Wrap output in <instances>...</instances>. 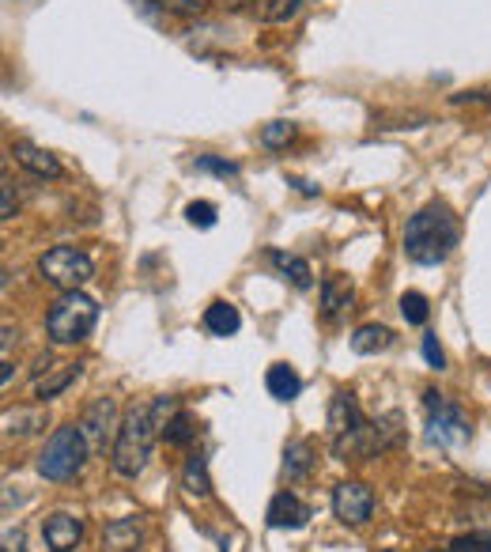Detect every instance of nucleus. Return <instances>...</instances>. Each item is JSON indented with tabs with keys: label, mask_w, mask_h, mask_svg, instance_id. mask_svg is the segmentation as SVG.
Instances as JSON below:
<instances>
[{
	"label": "nucleus",
	"mask_w": 491,
	"mask_h": 552,
	"mask_svg": "<svg viewBox=\"0 0 491 552\" xmlns=\"http://www.w3.org/2000/svg\"><path fill=\"white\" fill-rule=\"evenodd\" d=\"M238 326H242V314H238L235 303H227V299L208 303V311H204V329H208L212 337H235Z\"/></svg>",
	"instance_id": "dca6fc26"
},
{
	"label": "nucleus",
	"mask_w": 491,
	"mask_h": 552,
	"mask_svg": "<svg viewBox=\"0 0 491 552\" xmlns=\"http://www.w3.org/2000/svg\"><path fill=\"white\" fill-rule=\"evenodd\" d=\"M269 261H272V269L284 276V280H291L295 288H310V284H314L310 261L299 258V254H288V250H269Z\"/></svg>",
	"instance_id": "a211bd4d"
},
{
	"label": "nucleus",
	"mask_w": 491,
	"mask_h": 552,
	"mask_svg": "<svg viewBox=\"0 0 491 552\" xmlns=\"http://www.w3.org/2000/svg\"><path fill=\"white\" fill-rule=\"evenodd\" d=\"M182 488L197 500L212 496V477H208V458L204 454H189L186 469H182Z\"/></svg>",
	"instance_id": "aec40b11"
},
{
	"label": "nucleus",
	"mask_w": 491,
	"mask_h": 552,
	"mask_svg": "<svg viewBox=\"0 0 491 552\" xmlns=\"http://www.w3.org/2000/svg\"><path fill=\"white\" fill-rule=\"evenodd\" d=\"M4 552H23V530H4Z\"/></svg>",
	"instance_id": "473e14b6"
},
{
	"label": "nucleus",
	"mask_w": 491,
	"mask_h": 552,
	"mask_svg": "<svg viewBox=\"0 0 491 552\" xmlns=\"http://www.w3.org/2000/svg\"><path fill=\"white\" fill-rule=\"evenodd\" d=\"M265 522H269V530H303L310 522V507L295 492H280V496H272Z\"/></svg>",
	"instance_id": "f8f14e48"
},
{
	"label": "nucleus",
	"mask_w": 491,
	"mask_h": 552,
	"mask_svg": "<svg viewBox=\"0 0 491 552\" xmlns=\"http://www.w3.org/2000/svg\"><path fill=\"white\" fill-rule=\"evenodd\" d=\"M386 552H393V549H386Z\"/></svg>",
	"instance_id": "f704fd0d"
},
{
	"label": "nucleus",
	"mask_w": 491,
	"mask_h": 552,
	"mask_svg": "<svg viewBox=\"0 0 491 552\" xmlns=\"http://www.w3.org/2000/svg\"><path fill=\"white\" fill-rule=\"evenodd\" d=\"M458 246V216L450 205L431 201L405 227V254L416 265H442Z\"/></svg>",
	"instance_id": "f03ea898"
},
{
	"label": "nucleus",
	"mask_w": 491,
	"mask_h": 552,
	"mask_svg": "<svg viewBox=\"0 0 491 552\" xmlns=\"http://www.w3.org/2000/svg\"><path fill=\"white\" fill-rule=\"evenodd\" d=\"M288 140H295V125H291V121H269V125L261 129V144H265V148H284Z\"/></svg>",
	"instance_id": "a878e982"
},
{
	"label": "nucleus",
	"mask_w": 491,
	"mask_h": 552,
	"mask_svg": "<svg viewBox=\"0 0 491 552\" xmlns=\"http://www.w3.org/2000/svg\"><path fill=\"white\" fill-rule=\"evenodd\" d=\"M0 193H4V205H0V220H12L16 216V193H12V178L0 182Z\"/></svg>",
	"instance_id": "2f4dec72"
},
{
	"label": "nucleus",
	"mask_w": 491,
	"mask_h": 552,
	"mask_svg": "<svg viewBox=\"0 0 491 552\" xmlns=\"http://www.w3.org/2000/svg\"><path fill=\"white\" fill-rule=\"evenodd\" d=\"M333 515L344 526H363L374 515V492L359 481H340L333 488Z\"/></svg>",
	"instance_id": "0eeeda50"
},
{
	"label": "nucleus",
	"mask_w": 491,
	"mask_h": 552,
	"mask_svg": "<svg viewBox=\"0 0 491 552\" xmlns=\"http://www.w3.org/2000/svg\"><path fill=\"white\" fill-rule=\"evenodd\" d=\"M42 537H46V545L53 552H72L80 545V537H84V522L76 515H68V511H53L42 522Z\"/></svg>",
	"instance_id": "ddd939ff"
},
{
	"label": "nucleus",
	"mask_w": 491,
	"mask_h": 552,
	"mask_svg": "<svg viewBox=\"0 0 491 552\" xmlns=\"http://www.w3.org/2000/svg\"><path fill=\"white\" fill-rule=\"evenodd\" d=\"M197 171L220 174V178H238V163H231V159H220V156H201V159H197Z\"/></svg>",
	"instance_id": "cd10ccee"
},
{
	"label": "nucleus",
	"mask_w": 491,
	"mask_h": 552,
	"mask_svg": "<svg viewBox=\"0 0 491 552\" xmlns=\"http://www.w3.org/2000/svg\"><path fill=\"white\" fill-rule=\"evenodd\" d=\"M303 4L306 0H257L254 16L261 19V23H288Z\"/></svg>",
	"instance_id": "5701e85b"
},
{
	"label": "nucleus",
	"mask_w": 491,
	"mask_h": 552,
	"mask_svg": "<svg viewBox=\"0 0 491 552\" xmlns=\"http://www.w3.org/2000/svg\"><path fill=\"white\" fill-rule=\"evenodd\" d=\"M424 360L435 367V371H442L446 367V352H442V345H439V337L435 333H427L424 337Z\"/></svg>",
	"instance_id": "7c9ffc66"
},
{
	"label": "nucleus",
	"mask_w": 491,
	"mask_h": 552,
	"mask_svg": "<svg viewBox=\"0 0 491 552\" xmlns=\"http://www.w3.org/2000/svg\"><path fill=\"white\" fill-rule=\"evenodd\" d=\"M38 273L57 292H80L87 280L95 276V261L76 246H53L38 258Z\"/></svg>",
	"instance_id": "423d86ee"
},
{
	"label": "nucleus",
	"mask_w": 491,
	"mask_h": 552,
	"mask_svg": "<svg viewBox=\"0 0 491 552\" xmlns=\"http://www.w3.org/2000/svg\"><path fill=\"white\" fill-rule=\"evenodd\" d=\"M87 454H91V447H87L80 424L57 428V432L50 435L46 450L38 454V473H42L46 481H72V477L84 469Z\"/></svg>",
	"instance_id": "20e7f679"
},
{
	"label": "nucleus",
	"mask_w": 491,
	"mask_h": 552,
	"mask_svg": "<svg viewBox=\"0 0 491 552\" xmlns=\"http://www.w3.org/2000/svg\"><path fill=\"white\" fill-rule=\"evenodd\" d=\"M186 220L193 227H216V205L212 201H193V205H186Z\"/></svg>",
	"instance_id": "bb28decb"
},
{
	"label": "nucleus",
	"mask_w": 491,
	"mask_h": 552,
	"mask_svg": "<svg viewBox=\"0 0 491 552\" xmlns=\"http://www.w3.org/2000/svg\"><path fill=\"white\" fill-rule=\"evenodd\" d=\"M352 303H356V284H352V276L344 273H329L322 280V318L325 322H340V314L352 311Z\"/></svg>",
	"instance_id": "9b49d317"
},
{
	"label": "nucleus",
	"mask_w": 491,
	"mask_h": 552,
	"mask_svg": "<svg viewBox=\"0 0 491 552\" xmlns=\"http://www.w3.org/2000/svg\"><path fill=\"white\" fill-rule=\"evenodd\" d=\"M144 541V522L140 518H114L102 530V552H136Z\"/></svg>",
	"instance_id": "2eb2a0df"
},
{
	"label": "nucleus",
	"mask_w": 491,
	"mask_h": 552,
	"mask_svg": "<svg viewBox=\"0 0 491 552\" xmlns=\"http://www.w3.org/2000/svg\"><path fill=\"white\" fill-rule=\"evenodd\" d=\"M76 375H80V363H53L50 356H42L38 367H34V394L42 401H50V397L65 394L68 386L76 382Z\"/></svg>",
	"instance_id": "9d476101"
},
{
	"label": "nucleus",
	"mask_w": 491,
	"mask_h": 552,
	"mask_svg": "<svg viewBox=\"0 0 491 552\" xmlns=\"http://www.w3.org/2000/svg\"><path fill=\"white\" fill-rule=\"evenodd\" d=\"M450 549L454 552H491V534H465V537H458Z\"/></svg>",
	"instance_id": "c85d7f7f"
},
{
	"label": "nucleus",
	"mask_w": 491,
	"mask_h": 552,
	"mask_svg": "<svg viewBox=\"0 0 491 552\" xmlns=\"http://www.w3.org/2000/svg\"><path fill=\"white\" fill-rule=\"evenodd\" d=\"M424 405H427V443L431 447H461V443H469L473 424H469V416L461 413V405L446 401L439 390H424Z\"/></svg>",
	"instance_id": "39448f33"
},
{
	"label": "nucleus",
	"mask_w": 491,
	"mask_h": 552,
	"mask_svg": "<svg viewBox=\"0 0 491 552\" xmlns=\"http://www.w3.org/2000/svg\"><path fill=\"white\" fill-rule=\"evenodd\" d=\"M12 156H16L19 167L31 171L34 178H61V174H65V167L57 163V156H50L46 148H38L31 140H16V144H12Z\"/></svg>",
	"instance_id": "4468645a"
},
{
	"label": "nucleus",
	"mask_w": 491,
	"mask_h": 552,
	"mask_svg": "<svg viewBox=\"0 0 491 552\" xmlns=\"http://www.w3.org/2000/svg\"><path fill=\"white\" fill-rule=\"evenodd\" d=\"M178 397H155V401H140V405H129L125 416H121L118 439L110 447V469L125 477V481H136L144 469H148V458L155 450V439L163 435L167 420L178 413Z\"/></svg>",
	"instance_id": "f257e3e1"
},
{
	"label": "nucleus",
	"mask_w": 491,
	"mask_h": 552,
	"mask_svg": "<svg viewBox=\"0 0 491 552\" xmlns=\"http://www.w3.org/2000/svg\"><path fill=\"white\" fill-rule=\"evenodd\" d=\"M12 341H19V333L12 326H4V360H12Z\"/></svg>",
	"instance_id": "72a5a7b5"
},
{
	"label": "nucleus",
	"mask_w": 491,
	"mask_h": 552,
	"mask_svg": "<svg viewBox=\"0 0 491 552\" xmlns=\"http://www.w3.org/2000/svg\"><path fill=\"white\" fill-rule=\"evenodd\" d=\"M314 469V447L306 439H295L284 447V477L288 481H303L306 473Z\"/></svg>",
	"instance_id": "412c9836"
},
{
	"label": "nucleus",
	"mask_w": 491,
	"mask_h": 552,
	"mask_svg": "<svg viewBox=\"0 0 491 552\" xmlns=\"http://www.w3.org/2000/svg\"><path fill=\"white\" fill-rule=\"evenodd\" d=\"M329 447L340 443V439H348V435H356L363 424H367V416L359 409L356 394H348V390H337L333 401H329Z\"/></svg>",
	"instance_id": "1a4fd4ad"
},
{
	"label": "nucleus",
	"mask_w": 491,
	"mask_h": 552,
	"mask_svg": "<svg viewBox=\"0 0 491 552\" xmlns=\"http://www.w3.org/2000/svg\"><path fill=\"white\" fill-rule=\"evenodd\" d=\"M155 4H163L170 12H182V16H201L208 8V0H155Z\"/></svg>",
	"instance_id": "c756f323"
},
{
	"label": "nucleus",
	"mask_w": 491,
	"mask_h": 552,
	"mask_svg": "<svg viewBox=\"0 0 491 552\" xmlns=\"http://www.w3.org/2000/svg\"><path fill=\"white\" fill-rule=\"evenodd\" d=\"M265 390H269L276 401H295L299 390H303V379L295 375L291 363H272L269 371H265Z\"/></svg>",
	"instance_id": "f3484780"
},
{
	"label": "nucleus",
	"mask_w": 491,
	"mask_h": 552,
	"mask_svg": "<svg viewBox=\"0 0 491 552\" xmlns=\"http://www.w3.org/2000/svg\"><path fill=\"white\" fill-rule=\"evenodd\" d=\"M118 428L121 424H118V405H114V397H99V401L84 413V420H80V432H84L91 450H106V443L114 447Z\"/></svg>",
	"instance_id": "6e6552de"
},
{
	"label": "nucleus",
	"mask_w": 491,
	"mask_h": 552,
	"mask_svg": "<svg viewBox=\"0 0 491 552\" xmlns=\"http://www.w3.org/2000/svg\"><path fill=\"white\" fill-rule=\"evenodd\" d=\"M99 322V303L84 292H61L53 299L50 314H46V337L53 345H80L91 337V329Z\"/></svg>",
	"instance_id": "7ed1b4c3"
},
{
	"label": "nucleus",
	"mask_w": 491,
	"mask_h": 552,
	"mask_svg": "<svg viewBox=\"0 0 491 552\" xmlns=\"http://www.w3.org/2000/svg\"><path fill=\"white\" fill-rule=\"evenodd\" d=\"M46 428V413L42 409H8L4 413V435H34Z\"/></svg>",
	"instance_id": "4be33fe9"
},
{
	"label": "nucleus",
	"mask_w": 491,
	"mask_h": 552,
	"mask_svg": "<svg viewBox=\"0 0 491 552\" xmlns=\"http://www.w3.org/2000/svg\"><path fill=\"white\" fill-rule=\"evenodd\" d=\"M163 435H167L170 447H186V443H193V439H197V420H193L189 413H182V409H178V413H174V416L167 420V428H163Z\"/></svg>",
	"instance_id": "b1692460"
},
{
	"label": "nucleus",
	"mask_w": 491,
	"mask_h": 552,
	"mask_svg": "<svg viewBox=\"0 0 491 552\" xmlns=\"http://www.w3.org/2000/svg\"><path fill=\"white\" fill-rule=\"evenodd\" d=\"M393 345V333L386 326H378V322H367V326H359L352 333V352L359 356H374V352H386Z\"/></svg>",
	"instance_id": "6ab92c4d"
},
{
	"label": "nucleus",
	"mask_w": 491,
	"mask_h": 552,
	"mask_svg": "<svg viewBox=\"0 0 491 552\" xmlns=\"http://www.w3.org/2000/svg\"><path fill=\"white\" fill-rule=\"evenodd\" d=\"M401 314H405L408 326H427L431 307H427V299L420 292H405V295H401Z\"/></svg>",
	"instance_id": "393cba45"
}]
</instances>
